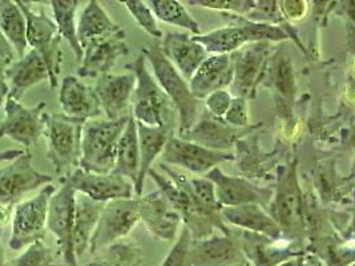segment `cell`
Wrapping results in <instances>:
<instances>
[{
  "instance_id": "23",
  "label": "cell",
  "mask_w": 355,
  "mask_h": 266,
  "mask_svg": "<svg viewBox=\"0 0 355 266\" xmlns=\"http://www.w3.org/2000/svg\"><path fill=\"white\" fill-rule=\"evenodd\" d=\"M136 79L135 75L105 73L96 79L94 91L101 107V112L108 120H117L125 115L133 96Z\"/></svg>"
},
{
  "instance_id": "27",
  "label": "cell",
  "mask_w": 355,
  "mask_h": 266,
  "mask_svg": "<svg viewBox=\"0 0 355 266\" xmlns=\"http://www.w3.org/2000/svg\"><path fill=\"white\" fill-rule=\"evenodd\" d=\"M6 78L7 83L10 82L8 98L20 101L31 87L46 80L49 82V71L42 56L31 50L7 66Z\"/></svg>"
},
{
  "instance_id": "37",
  "label": "cell",
  "mask_w": 355,
  "mask_h": 266,
  "mask_svg": "<svg viewBox=\"0 0 355 266\" xmlns=\"http://www.w3.org/2000/svg\"><path fill=\"white\" fill-rule=\"evenodd\" d=\"M95 263L101 266H141L144 254L141 249L130 241H117L97 251Z\"/></svg>"
},
{
  "instance_id": "35",
  "label": "cell",
  "mask_w": 355,
  "mask_h": 266,
  "mask_svg": "<svg viewBox=\"0 0 355 266\" xmlns=\"http://www.w3.org/2000/svg\"><path fill=\"white\" fill-rule=\"evenodd\" d=\"M80 1L78 0H52V14L53 23L58 27V33L62 39L67 40L71 50L73 51L78 62L83 59V48L78 39V24L76 12Z\"/></svg>"
},
{
  "instance_id": "13",
  "label": "cell",
  "mask_w": 355,
  "mask_h": 266,
  "mask_svg": "<svg viewBox=\"0 0 355 266\" xmlns=\"http://www.w3.org/2000/svg\"><path fill=\"white\" fill-rule=\"evenodd\" d=\"M46 103L28 108L20 101L7 98L4 101V118L0 123V137H8L17 144L31 148L46 132Z\"/></svg>"
},
{
  "instance_id": "5",
  "label": "cell",
  "mask_w": 355,
  "mask_h": 266,
  "mask_svg": "<svg viewBox=\"0 0 355 266\" xmlns=\"http://www.w3.org/2000/svg\"><path fill=\"white\" fill-rule=\"evenodd\" d=\"M130 116L117 120H89L81 131L79 168L97 175L112 173L120 136Z\"/></svg>"
},
{
  "instance_id": "47",
  "label": "cell",
  "mask_w": 355,
  "mask_h": 266,
  "mask_svg": "<svg viewBox=\"0 0 355 266\" xmlns=\"http://www.w3.org/2000/svg\"><path fill=\"white\" fill-rule=\"evenodd\" d=\"M279 266H324L322 261L313 253L307 251L302 256L291 258L289 261L281 264Z\"/></svg>"
},
{
  "instance_id": "39",
  "label": "cell",
  "mask_w": 355,
  "mask_h": 266,
  "mask_svg": "<svg viewBox=\"0 0 355 266\" xmlns=\"http://www.w3.org/2000/svg\"><path fill=\"white\" fill-rule=\"evenodd\" d=\"M245 19L252 23H259V24H270V26H278L284 30L286 28L285 20L278 8V1H270V0H261L256 1L253 8L245 15Z\"/></svg>"
},
{
  "instance_id": "10",
  "label": "cell",
  "mask_w": 355,
  "mask_h": 266,
  "mask_svg": "<svg viewBox=\"0 0 355 266\" xmlns=\"http://www.w3.org/2000/svg\"><path fill=\"white\" fill-rule=\"evenodd\" d=\"M270 43L261 42L246 44L233 53V82L229 92L233 98L254 99L259 84L262 83L269 57L273 52Z\"/></svg>"
},
{
  "instance_id": "26",
  "label": "cell",
  "mask_w": 355,
  "mask_h": 266,
  "mask_svg": "<svg viewBox=\"0 0 355 266\" xmlns=\"http://www.w3.org/2000/svg\"><path fill=\"white\" fill-rule=\"evenodd\" d=\"M160 46L164 56L187 82H189L196 69L209 56L207 50L194 42L189 33H168Z\"/></svg>"
},
{
  "instance_id": "31",
  "label": "cell",
  "mask_w": 355,
  "mask_h": 266,
  "mask_svg": "<svg viewBox=\"0 0 355 266\" xmlns=\"http://www.w3.org/2000/svg\"><path fill=\"white\" fill-rule=\"evenodd\" d=\"M261 84L275 89L284 104L289 105L294 101L297 95L294 68L291 56L285 51L272 52Z\"/></svg>"
},
{
  "instance_id": "1",
  "label": "cell",
  "mask_w": 355,
  "mask_h": 266,
  "mask_svg": "<svg viewBox=\"0 0 355 266\" xmlns=\"http://www.w3.org/2000/svg\"><path fill=\"white\" fill-rule=\"evenodd\" d=\"M160 169L162 173L150 168L148 176H150L164 197L181 217L192 240L208 238L217 229L223 234L230 233L232 228L223 221L221 209L209 208L197 199L189 185V177L185 173L162 163Z\"/></svg>"
},
{
  "instance_id": "25",
  "label": "cell",
  "mask_w": 355,
  "mask_h": 266,
  "mask_svg": "<svg viewBox=\"0 0 355 266\" xmlns=\"http://www.w3.org/2000/svg\"><path fill=\"white\" fill-rule=\"evenodd\" d=\"M233 82V64L230 55H209L196 69L188 85L194 98L200 101L210 94L227 89Z\"/></svg>"
},
{
  "instance_id": "22",
  "label": "cell",
  "mask_w": 355,
  "mask_h": 266,
  "mask_svg": "<svg viewBox=\"0 0 355 266\" xmlns=\"http://www.w3.org/2000/svg\"><path fill=\"white\" fill-rule=\"evenodd\" d=\"M130 53L124 30L111 36L94 40L83 48V59L78 71L80 78H95L110 73L117 59Z\"/></svg>"
},
{
  "instance_id": "4",
  "label": "cell",
  "mask_w": 355,
  "mask_h": 266,
  "mask_svg": "<svg viewBox=\"0 0 355 266\" xmlns=\"http://www.w3.org/2000/svg\"><path fill=\"white\" fill-rule=\"evenodd\" d=\"M233 24L217 28L214 31L192 36L194 42L201 44L209 55H230L252 43H279L291 39L286 30L278 26L252 23L245 17L227 14Z\"/></svg>"
},
{
  "instance_id": "48",
  "label": "cell",
  "mask_w": 355,
  "mask_h": 266,
  "mask_svg": "<svg viewBox=\"0 0 355 266\" xmlns=\"http://www.w3.org/2000/svg\"><path fill=\"white\" fill-rule=\"evenodd\" d=\"M15 57H17V55L12 50V47L8 44V42L6 40V37L0 31V59L4 60L10 66L12 62H15Z\"/></svg>"
},
{
  "instance_id": "12",
  "label": "cell",
  "mask_w": 355,
  "mask_h": 266,
  "mask_svg": "<svg viewBox=\"0 0 355 266\" xmlns=\"http://www.w3.org/2000/svg\"><path fill=\"white\" fill-rule=\"evenodd\" d=\"M245 260L252 266H279L307 253V242L286 237L270 238L257 233L236 229Z\"/></svg>"
},
{
  "instance_id": "21",
  "label": "cell",
  "mask_w": 355,
  "mask_h": 266,
  "mask_svg": "<svg viewBox=\"0 0 355 266\" xmlns=\"http://www.w3.org/2000/svg\"><path fill=\"white\" fill-rule=\"evenodd\" d=\"M243 261L246 260L233 228L229 234L214 233L208 238L191 241V266H232Z\"/></svg>"
},
{
  "instance_id": "7",
  "label": "cell",
  "mask_w": 355,
  "mask_h": 266,
  "mask_svg": "<svg viewBox=\"0 0 355 266\" xmlns=\"http://www.w3.org/2000/svg\"><path fill=\"white\" fill-rule=\"evenodd\" d=\"M27 23V44L36 51L44 60L49 71L51 88L58 87V78L60 73L63 53L60 48L62 37L58 27L44 11L35 12L27 1H17Z\"/></svg>"
},
{
  "instance_id": "29",
  "label": "cell",
  "mask_w": 355,
  "mask_h": 266,
  "mask_svg": "<svg viewBox=\"0 0 355 266\" xmlns=\"http://www.w3.org/2000/svg\"><path fill=\"white\" fill-rule=\"evenodd\" d=\"M137 137H139V153H140V166L137 179L133 184L135 196H143V188L146 183L149 169L153 166L155 160L162 156L164 147L169 139L166 127H146L140 123H136Z\"/></svg>"
},
{
  "instance_id": "11",
  "label": "cell",
  "mask_w": 355,
  "mask_h": 266,
  "mask_svg": "<svg viewBox=\"0 0 355 266\" xmlns=\"http://www.w3.org/2000/svg\"><path fill=\"white\" fill-rule=\"evenodd\" d=\"M139 222L136 197L108 201L104 204L96 229L89 242V251L95 256L113 242L124 240Z\"/></svg>"
},
{
  "instance_id": "34",
  "label": "cell",
  "mask_w": 355,
  "mask_h": 266,
  "mask_svg": "<svg viewBox=\"0 0 355 266\" xmlns=\"http://www.w3.org/2000/svg\"><path fill=\"white\" fill-rule=\"evenodd\" d=\"M0 31L17 57H23L27 50V23L17 1L0 0Z\"/></svg>"
},
{
  "instance_id": "49",
  "label": "cell",
  "mask_w": 355,
  "mask_h": 266,
  "mask_svg": "<svg viewBox=\"0 0 355 266\" xmlns=\"http://www.w3.org/2000/svg\"><path fill=\"white\" fill-rule=\"evenodd\" d=\"M8 64L0 59V107L1 104L8 98L10 94V87L7 83V78H6V69Z\"/></svg>"
},
{
  "instance_id": "50",
  "label": "cell",
  "mask_w": 355,
  "mask_h": 266,
  "mask_svg": "<svg viewBox=\"0 0 355 266\" xmlns=\"http://www.w3.org/2000/svg\"><path fill=\"white\" fill-rule=\"evenodd\" d=\"M23 153H24V150H1L0 152V164L6 163V161H12L19 156H21Z\"/></svg>"
},
{
  "instance_id": "41",
  "label": "cell",
  "mask_w": 355,
  "mask_h": 266,
  "mask_svg": "<svg viewBox=\"0 0 355 266\" xmlns=\"http://www.w3.org/2000/svg\"><path fill=\"white\" fill-rule=\"evenodd\" d=\"M191 233L184 227L180 233L175 245L168 251L160 266H191L189 265V248H191Z\"/></svg>"
},
{
  "instance_id": "19",
  "label": "cell",
  "mask_w": 355,
  "mask_h": 266,
  "mask_svg": "<svg viewBox=\"0 0 355 266\" xmlns=\"http://www.w3.org/2000/svg\"><path fill=\"white\" fill-rule=\"evenodd\" d=\"M136 202L139 221L144 224L152 237L160 241H173L178 238L182 220L159 189L136 197Z\"/></svg>"
},
{
  "instance_id": "3",
  "label": "cell",
  "mask_w": 355,
  "mask_h": 266,
  "mask_svg": "<svg viewBox=\"0 0 355 266\" xmlns=\"http://www.w3.org/2000/svg\"><path fill=\"white\" fill-rule=\"evenodd\" d=\"M141 53L146 57L153 78L178 112V137H181L191 131L197 118L201 115V101L194 98L188 82L164 56L162 46L159 43L148 44L143 48Z\"/></svg>"
},
{
  "instance_id": "17",
  "label": "cell",
  "mask_w": 355,
  "mask_h": 266,
  "mask_svg": "<svg viewBox=\"0 0 355 266\" xmlns=\"http://www.w3.org/2000/svg\"><path fill=\"white\" fill-rule=\"evenodd\" d=\"M53 177L33 166V156L24 152L8 166L0 168V205L14 206L27 192L52 184Z\"/></svg>"
},
{
  "instance_id": "2",
  "label": "cell",
  "mask_w": 355,
  "mask_h": 266,
  "mask_svg": "<svg viewBox=\"0 0 355 266\" xmlns=\"http://www.w3.org/2000/svg\"><path fill=\"white\" fill-rule=\"evenodd\" d=\"M265 211L286 238L307 242L305 196L297 172V160L278 169L273 196Z\"/></svg>"
},
{
  "instance_id": "16",
  "label": "cell",
  "mask_w": 355,
  "mask_h": 266,
  "mask_svg": "<svg viewBox=\"0 0 355 266\" xmlns=\"http://www.w3.org/2000/svg\"><path fill=\"white\" fill-rule=\"evenodd\" d=\"M204 177L214 185L216 199L221 208L256 204L266 209L273 196V188L259 186L241 176L226 175L218 166L213 168Z\"/></svg>"
},
{
  "instance_id": "45",
  "label": "cell",
  "mask_w": 355,
  "mask_h": 266,
  "mask_svg": "<svg viewBox=\"0 0 355 266\" xmlns=\"http://www.w3.org/2000/svg\"><path fill=\"white\" fill-rule=\"evenodd\" d=\"M232 100H233V96L230 95V92L227 89L216 91L204 99L205 111L209 114L210 116L223 118L230 107Z\"/></svg>"
},
{
  "instance_id": "53",
  "label": "cell",
  "mask_w": 355,
  "mask_h": 266,
  "mask_svg": "<svg viewBox=\"0 0 355 266\" xmlns=\"http://www.w3.org/2000/svg\"><path fill=\"white\" fill-rule=\"evenodd\" d=\"M88 266H101L100 265V264H97V263H95V261H94V263H92V264H89V265Z\"/></svg>"
},
{
  "instance_id": "28",
  "label": "cell",
  "mask_w": 355,
  "mask_h": 266,
  "mask_svg": "<svg viewBox=\"0 0 355 266\" xmlns=\"http://www.w3.org/2000/svg\"><path fill=\"white\" fill-rule=\"evenodd\" d=\"M221 217L226 225L233 229L257 233L275 240L285 237L275 220L262 206L256 204L223 208Z\"/></svg>"
},
{
  "instance_id": "8",
  "label": "cell",
  "mask_w": 355,
  "mask_h": 266,
  "mask_svg": "<svg viewBox=\"0 0 355 266\" xmlns=\"http://www.w3.org/2000/svg\"><path fill=\"white\" fill-rule=\"evenodd\" d=\"M84 123L60 115H49L46 134L49 137V161L59 176H69L79 168L81 156V131Z\"/></svg>"
},
{
  "instance_id": "36",
  "label": "cell",
  "mask_w": 355,
  "mask_h": 266,
  "mask_svg": "<svg viewBox=\"0 0 355 266\" xmlns=\"http://www.w3.org/2000/svg\"><path fill=\"white\" fill-rule=\"evenodd\" d=\"M152 12L157 20L175 26L185 31L193 33V36L201 35L200 24L194 20L193 17L188 12L185 6L178 0H152L146 1Z\"/></svg>"
},
{
  "instance_id": "9",
  "label": "cell",
  "mask_w": 355,
  "mask_h": 266,
  "mask_svg": "<svg viewBox=\"0 0 355 266\" xmlns=\"http://www.w3.org/2000/svg\"><path fill=\"white\" fill-rule=\"evenodd\" d=\"M55 190L56 188L49 184L33 199L15 205L8 242L11 249H26L36 241H43L47 229L49 200Z\"/></svg>"
},
{
  "instance_id": "15",
  "label": "cell",
  "mask_w": 355,
  "mask_h": 266,
  "mask_svg": "<svg viewBox=\"0 0 355 266\" xmlns=\"http://www.w3.org/2000/svg\"><path fill=\"white\" fill-rule=\"evenodd\" d=\"M160 157L162 164L178 166L200 176H205L213 168L236 159L232 152L208 150L178 136H169Z\"/></svg>"
},
{
  "instance_id": "32",
  "label": "cell",
  "mask_w": 355,
  "mask_h": 266,
  "mask_svg": "<svg viewBox=\"0 0 355 266\" xmlns=\"http://www.w3.org/2000/svg\"><path fill=\"white\" fill-rule=\"evenodd\" d=\"M78 24V39L81 48H84L88 43L98 40L113 33L121 31L123 28L113 21L103 6L96 1L91 0L84 10L81 11Z\"/></svg>"
},
{
  "instance_id": "6",
  "label": "cell",
  "mask_w": 355,
  "mask_h": 266,
  "mask_svg": "<svg viewBox=\"0 0 355 266\" xmlns=\"http://www.w3.org/2000/svg\"><path fill=\"white\" fill-rule=\"evenodd\" d=\"M125 68L135 75L133 89V115L136 123L146 127H165L164 112L169 104L160 85L153 78L144 55H139Z\"/></svg>"
},
{
  "instance_id": "46",
  "label": "cell",
  "mask_w": 355,
  "mask_h": 266,
  "mask_svg": "<svg viewBox=\"0 0 355 266\" xmlns=\"http://www.w3.org/2000/svg\"><path fill=\"white\" fill-rule=\"evenodd\" d=\"M278 8L285 23H297L305 19L309 11V3L305 0L300 1H278Z\"/></svg>"
},
{
  "instance_id": "30",
  "label": "cell",
  "mask_w": 355,
  "mask_h": 266,
  "mask_svg": "<svg viewBox=\"0 0 355 266\" xmlns=\"http://www.w3.org/2000/svg\"><path fill=\"white\" fill-rule=\"evenodd\" d=\"M103 206L104 204L88 199L81 193H76L75 196L72 247L78 260L89 249V242L96 229Z\"/></svg>"
},
{
  "instance_id": "18",
  "label": "cell",
  "mask_w": 355,
  "mask_h": 266,
  "mask_svg": "<svg viewBox=\"0 0 355 266\" xmlns=\"http://www.w3.org/2000/svg\"><path fill=\"white\" fill-rule=\"evenodd\" d=\"M259 128V125H250L249 128L243 130L233 128L226 124L223 118L210 116L207 111H204L197 118L191 131L181 136L180 139L198 144L208 150L232 152L239 140L256 132V130Z\"/></svg>"
},
{
  "instance_id": "51",
  "label": "cell",
  "mask_w": 355,
  "mask_h": 266,
  "mask_svg": "<svg viewBox=\"0 0 355 266\" xmlns=\"http://www.w3.org/2000/svg\"><path fill=\"white\" fill-rule=\"evenodd\" d=\"M11 211L12 206H7V205H0V227L6 225L10 218H11Z\"/></svg>"
},
{
  "instance_id": "33",
  "label": "cell",
  "mask_w": 355,
  "mask_h": 266,
  "mask_svg": "<svg viewBox=\"0 0 355 266\" xmlns=\"http://www.w3.org/2000/svg\"><path fill=\"white\" fill-rule=\"evenodd\" d=\"M139 166H140V153H139L137 127H136L135 118L130 116L117 144L116 161H114L112 173L135 184L139 173Z\"/></svg>"
},
{
  "instance_id": "24",
  "label": "cell",
  "mask_w": 355,
  "mask_h": 266,
  "mask_svg": "<svg viewBox=\"0 0 355 266\" xmlns=\"http://www.w3.org/2000/svg\"><path fill=\"white\" fill-rule=\"evenodd\" d=\"M59 103L64 116L80 123L95 120L103 114L94 88L76 76H65L62 80Z\"/></svg>"
},
{
  "instance_id": "43",
  "label": "cell",
  "mask_w": 355,
  "mask_h": 266,
  "mask_svg": "<svg viewBox=\"0 0 355 266\" xmlns=\"http://www.w3.org/2000/svg\"><path fill=\"white\" fill-rule=\"evenodd\" d=\"M223 120L233 128H239V130L249 128L252 124H250V116H249L248 100L243 98H233L230 107L225 116L223 117Z\"/></svg>"
},
{
  "instance_id": "40",
  "label": "cell",
  "mask_w": 355,
  "mask_h": 266,
  "mask_svg": "<svg viewBox=\"0 0 355 266\" xmlns=\"http://www.w3.org/2000/svg\"><path fill=\"white\" fill-rule=\"evenodd\" d=\"M188 4L198 6L201 8L223 11L232 15L245 17L254 6V0H189Z\"/></svg>"
},
{
  "instance_id": "44",
  "label": "cell",
  "mask_w": 355,
  "mask_h": 266,
  "mask_svg": "<svg viewBox=\"0 0 355 266\" xmlns=\"http://www.w3.org/2000/svg\"><path fill=\"white\" fill-rule=\"evenodd\" d=\"M189 185L196 197L204 205L214 209H223L216 199L214 185L207 177H189Z\"/></svg>"
},
{
  "instance_id": "20",
  "label": "cell",
  "mask_w": 355,
  "mask_h": 266,
  "mask_svg": "<svg viewBox=\"0 0 355 266\" xmlns=\"http://www.w3.org/2000/svg\"><path fill=\"white\" fill-rule=\"evenodd\" d=\"M64 179L72 185L76 193L101 204L113 200L130 199L135 195L133 184L113 173L97 175L76 168Z\"/></svg>"
},
{
  "instance_id": "52",
  "label": "cell",
  "mask_w": 355,
  "mask_h": 266,
  "mask_svg": "<svg viewBox=\"0 0 355 266\" xmlns=\"http://www.w3.org/2000/svg\"><path fill=\"white\" fill-rule=\"evenodd\" d=\"M232 266H252L248 261H243V263H240V264H236V265H232Z\"/></svg>"
},
{
  "instance_id": "14",
  "label": "cell",
  "mask_w": 355,
  "mask_h": 266,
  "mask_svg": "<svg viewBox=\"0 0 355 266\" xmlns=\"http://www.w3.org/2000/svg\"><path fill=\"white\" fill-rule=\"evenodd\" d=\"M75 196L72 185L65 179L62 180V186L55 190L49 200L47 213V229L56 237L59 253L65 265H78V258L72 247V228L75 213Z\"/></svg>"
},
{
  "instance_id": "38",
  "label": "cell",
  "mask_w": 355,
  "mask_h": 266,
  "mask_svg": "<svg viewBox=\"0 0 355 266\" xmlns=\"http://www.w3.org/2000/svg\"><path fill=\"white\" fill-rule=\"evenodd\" d=\"M123 4L125 6L130 17L136 20V23L139 24V27L141 30H144L152 37H156V39L164 37V33L157 24V19L153 15V12L146 1L128 0V1H124Z\"/></svg>"
},
{
  "instance_id": "42",
  "label": "cell",
  "mask_w": 355,
  "mask_h": 266,
  "mask_svg": "<svg viewBox=\"0 0 355 266\" xmlns=\"http://www.w3.org/2000/svg\"><path fill=\"white\" fill-rule=\"evenodd\" d=\"M53 264L52 251L43 241H36L27 247L23 254L14 261L12 266H46Z\"/></svg>"
}]
</instances>
